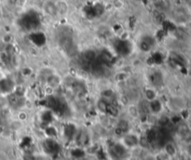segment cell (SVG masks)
Returning a JSON list of instances; mask_svg holds the SVG:
<instances>
[{"label": "cell", "instance_id": "6da1fadb", "mask_svg": "<svg viewBox=\"0 0 191 160\" xmlns=\"http://www.w3.org/2000/svg\"><path fill=\"white\" fill-rule=\"evenodd\" d=\"M128 149L124 146L121 141L115 142L110 146L109 157L112 160H122L127 155Z\"/></svg>", "mask_w": 191, "mask_h": 160}, {"label": "cell", "instance_id": "7a4b0ae2", "mask_svg": "<svg viewBox=\"0 0 191 160\" xmlns=\"http://www.w3.org/2000/svg\"><path fill=\"white\" fill-rule=\"evenodd\" d=\"M139 141H140V137L135 133L132 132H126L121 137V142L124 144V146L129 150V149H134L137 146H139Z\"/></svg>", "mask_w": 191, "mask_h": 160}, {"label": "cell", "instance_id": "3957f363", "mask_svg": "<svg viewBox=\"0 0 191 160\" xmlns=\"http://www.w3.org/2000/svg\"><path fill=\"white\" fill-rule=\"evenodd\" d=\"M162 110H163V104L161 103V101L159 98L147 103V111L152 115H161Z\"/></svg>", "mask_w": 191, "mask_h": 160}, {"label": "cell", "instance_id": "277c9868", "mask_svg": "<svg viewBox=\"0 0 191 160\" xmlns=\"http://www.w3.org/2000/svg\"><path fill=\"white\" fill-rule=\"evenodd\" d=\"M155 40L151 36H145L139 41V49L142 52H149L154 47Z\"/></svg>", "mask_w": 191, "mask_h": 160}, {"label": "cell", "instance_id": "5b68a950", "mask_svg": "<svg viewBox=\"0 0 191 160\" xmlns=\"http://www.w3.org/2000/svg\"><path fill=\"white\" fill-rule=\"evenodd\" d=\"M77 133H78V129L76 128V126L74 124L68 123V124L64 125L63 136L67 141H71L75 140V137H76Z\"/></svg>", "mask_w": 191, "mask_h": 160}, {"label": "cell", "instance_id": "8992f818", "mask_svg": "<svg viewBox=\"0 0 191 160\" xmlns=\"http://www.w3.org/2000/svg\"><path fill=\"white\" fill-rule=\"evenodd\" d=\"M43 11L46 15L50 17L57 16V6L53 0L43 2Z\"/></svg>", "mask_w": 191, "mask_h": 160}, {"label": "cell", "instance_id": "52a82bcc", "mask_svg": "<svg viewBox=\"0 0 191 160\" xmlns=\"http://www.w3.org/2000/svg\"><path fill=\"white\" fill-rule=\"evenodd\" d=\"M44 150L48 154H55L59 151V143L56 141L55 139L48 138L44 141Z\"/></svg>", "mask_w": 191, "mask_h": 160}, {"label": "cell", "instance_id": "ba28073f", "mask_svg": "<svg viewBox=\"0 0 191 160\" xmlns=\"http://www.w3.org/2000/svg\"><path fill=\"white\" fill-rule=\"evenodd\" d=\"M150 81L151 84L154 88L157 89L161 87H162L164 84V77L163 74L161 71H155L151 74L150 76Z\"/></svg>", "mask_w": 191, "mask_h": 160}, {"label": "cell", "instance_id": "9c48e42d", "mask_svg": "<svg viewBox=\"0 0 191 160\" xmlns=\"http://www.w3.org/2000/svg\"><path fill=\"white\" fill-rule=\"evenodd\" d=\"M14 82L8 78H4L0 80V90L2 93L5 94H10L14 91Z\"/></svg>", "mask_w": 191, "mask_h": 160}, {"label": "cell", "instance_id": "30bf717a", "mask_svg": "<svg viewBox=\"0 0 191 160\" xmlns=\"http://www.w3.org/2000/svg\"><path fill=\"white\" fill-rule=\"evenodd\" d=\"M143 95H144V98L145 100V102L149 103L153 100H156L158 99V90L156 88H154L153 86L152 87H148V88H145L144 89V92H143Z\"/></svg>", "mask_w": 191, "mask_h": 160}, {"label": "cell", "instance_id": "8fae6325", "mask_svg": "<svg viewBox=\"0 0 191 160\" xmlns=\"http://www.w3.org/2000/svg\"><path fill=\"white\" fill-rule=\"evenodd\" d=\"M46 82H47V86L51 87L53 89H56L57 88L60 87V85L62 83V78L60 76H58L56 74H51L47 77Z\"/></svg>", "mask_w": 191, "mask_h": 160}, {"label": "cell", "instance_id": "7c38bea8", "mask_svg": "<svg viewBox=\"0 0 191 160\" xmlns=\"http://www.w3.org/2000/svg\"><path fill=\"white\" fill-rule=\"evenodd\" d=\"M57 6V16L64 17L67 15L69 11V5L65 0H59L56 3Z\"/></svg>", "mask_w": 191, "mask_h": 160}, {"label": "cell", "instance_id": "4fadbf2b", "mask_svg": "<svg viewBox=\"0 0 191 160\" xmlns=\"http://www.w3.org/2000/svg\"><path fill=\"white\" fill-rule=\"evenodd\" d=\"M60 46L66 51L67 52L73 49L74 47V40L72 39V37H70L69 35H63L61 39H60Z\"/></svg>", "mask_w": 191, "mask_h": 160}, {"label": "cell", "instance_id": "5bb4252c", "mask_svg": "<svg viewBox=\"0 0 191 160\" xmlns=\"http://www.w3.org/2000/svg\"><path fill=\"white\" fill-rule=\"evenodd\" d=\"M163 151L168 156H170L171 157H175L176 154H177V148H176V146L174 145L173 142H172L170 141H167L163 145Z\"/></svg>", "mask_w": 191, "mask_h": 160}, {"label": "cell", "instance_id": "9a60e30c", "mask_svg": "<svg viewBox=\"0 0 191 160\" xmlns=\"http://www.w3.org/2000/svg\"><path fill=\"white\" fill-rule=\"evenodd\" d=\"M101 99L105 100L106 102L110 104H114V100L116 99V94L112 89L106 88L101 92Z\"/></svg>", "mask_w": 191, "mask_h": 160}, {"label": "cell", "instance_id": "2e32d148", "mask_svg": "<svg viewBox=\"0 0 191 160\" xmlns=\"http://www.w3.org/2000/svg\"><path fill=\"white\" fill-rule=\"evenodd\" d=\"M44 133L47 136V138H52V139H56L58 136V131L52 125H48L44 129Z\"/></svg>", "mask_w": 191, "mask_h": 160}, {"label": "cell", "instance_id": "e0dca14e", "mask_svg": "<svg viewBox=\"0 0 191 160\" xmlns=\"http://www.w3.org/2000/svg\"><path fill=\"white\" fill-rule=\"evenodd\" d=\"M128 114L133 118H138L141 115V112L139 110V107L135 104H131L128 107Z\"/></svg>", "mask_w": 191, "mask_h": 160}, {"label": "cell", "instance_id": "ac0fdd59", "mask_svg": "<svg viewBox=\"0 0 191 160\" xmlns=\"http://www.w3.org/2000/svg\"><path fill=\"white\" fill-rule=\"evenodd\" d=\"M112 7L117 9H120L124 7V3L122 0H112Z\"/></svg>", "mask_w": 191, "mask_h": 160}, {"label": "cell", "instance_id": "d6986e66", "mask_svg": "<svg viewBox=\"0 0 191 160\" xmlns=\"http://www.w3.org/2000/svg\"><path fill=\"white\" fill-rule=\"evenodd\" d=\"M27 114L25 113V112H20V114H19V115H18V118H19V120H21V121H25L26 119H27Z\"/></svg>", "mask_w": 191, "mask_h": 160}, {"label": "cell", "instance_id": "ffe728a7", "mask_svg": "<svg viewBox=\"0 0 191 160\" xmlns=\"http://www.w3.org/2000/svg\"><path fill=\"white\" fill-rule=\"evenodd\" d=\"M45 1H50V0H43V2H45Z\"/></svg>", "mask_w": 191, "mask_h": 160}]
</instances>
